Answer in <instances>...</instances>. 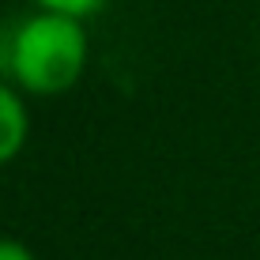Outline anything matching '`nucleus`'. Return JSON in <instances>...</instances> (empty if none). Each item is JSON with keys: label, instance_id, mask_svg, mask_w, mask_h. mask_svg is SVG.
Listing matches in <instances>:
<instances>
[{"label": "nucleus", "instance_id": "4", "mask_svg": "<svg viewBox=\"0 0 260 260\" xmlns=\"http://www.w3.org/2000/svg\"><path fill=\"white\" fill-rule=\"evenodd\" d=\"M0 260H38V256H34L19 238H4L0 234Z\"/></svg>", "mask_w": 260, "mask_h": 260}, {"label": "nucleus", "instance_id": "3", "mask_svg": "<svg viewBox=\"0 0 260 260\" xmlns=\"http://www.w3.org/2000/svg\"><path fill=\"white\" fill-rule=\"evenodd\" d=\"M34 12H53V15H68V19L87 23L91 15H98L110 0H30Z\"/></svg>", "mask_w": 260, "mask_h": 260}, {"label": "nucleus", "instance_id": "2", "mask_svg": "<svg viewBox=\"0 0 260 260\" xmlns=\"http://www.w3.org/2000/svg\"><path fill=\"white\" fill-rule=\"evenodd\" d=\"M26 136H30L26 94L12 79H0V166H8L26 147Z\"/></svg>", "mask_w": 260, "mask_h": 260}, {"label": "nucleus", "instance_id": "1", "mask_svg": "<svg viewBox=\"0 0 260 260\" xmlns=\"http://www.w3.org/2000/svg\"><path fill=\"white\" fill-rule=\"evenodd\" d=\"M8 79L23 94L34 98H60L76 91L91 60V38L87 26L68 15L53 12H30L8 34L4 49Z\"/></svg>", "mask_w": 260, "mask_h": 260}]
</instances>
